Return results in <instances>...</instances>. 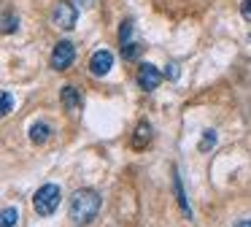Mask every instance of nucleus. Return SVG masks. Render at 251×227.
<instances>
[{"label":"nucleus","mask_w":251,"mask_h":227,"mask_svg":"<svg viewBox=\"0 0 251 227\" xmlns=\"http://www.w3.org/2000/svg\"><path fill=\"white\" fill-rule=\"evenodd\" d=\"M68 214H71L73 225L78 227L92 225L100 214V195L95 189H76L71 203H68Z\"/></svg>","instance_id":"f257e3e1"},{"label":"nucleus","mask_w":251,"mask_h":227,"mask_svg":"<svg viewBox=\"0 0 251 227\" xmlns=\"http://www.w3.org/2000/svg\"><path fill=\"white\" fill-rule=\"evenodd\" d=\"M60 187L57 184H44V187L38 189V192L33 195V208L38 216H51L57 208H60Z\"/></svg>","instance_id":"f03ea898"},{"label":"nucleus","mask_w":251,"mask_h":227,"mask_svg":"<svg viewBox=\"0 0 251 227\" xmlns=\"http://www.w3.org/2000/svg\"><path fill=\"white\" fill-rule=\"evenodd\" d=\"M76 19H78V8L71 3V0H60V3H54V8H51V25L54 27L71 32L73 27H76Z\"/></svg>","instance_id":"7ed1b4c3"},{"label":"nucleus","mask_w":251,"mask_h":227,"mask_svg":"<svg viewBox=\"0 0 251 227\" xmlns=\"http://www.w3.org/2000/svg\"><path fill=\"white\" fill-rule=\"evenodd\" d=\"M73 59H76V46H73L71 41H60L54 43V52H51V68L54 70H68L73 65Z\"/></svg>","instance_id":"20e7f679"},{"label":"nucleus","mask_w":251,"mask_h":227,"mask_svg":"<svg viewBox=\"0 0 251 227\" xmlns=\"http://www.w3.org/2000/svg\"><path fill=\"white\" fill-rule=\"evenodd\" d=\"M135 81H138V86H141L143 92H154V89L159 86V81H162V73L157 70V65H151V62H141Z\"/></svg>","instance_id":"39448f33"},{"label":"nucleus","mask_w":251,"mask_h":227,"mask_svg":"<svg viewBox=\"0 0 251 227\" xmlns=\"http://www.w3.org/2000/svg\"><path fill=\"white\" fill-rule=\"evenodd\" d=\"M111 68H114V54H111L108 49H98V52L92 54V59H89V70H92V76L103 79V76H108Z\"/></svg>","instance_id":"423d86ee"},{"label":"nucleus","mask_w":251,"mask_h":227,"mask_svg":"<svg viewBox=\"0 0 251 227\" xmlns=\"http://www.w3.org/2000/svg\"><path fill=\"white\" fill-rule=\"evenodd\" d=\"M151 138H154V127L149 122H138V127H135V133H132V149H146L149 143H151Z\"/></svg>","instance_id":"0eeeda50"},{"label":"nucleus","mask_w":251,"mask_h":227,"mask_svg":"<svg viewBox=\"0 0 251 227\" xmlns=\"http://www.w3.org/2000/svg\"><path fill=\"white\" fill-rule=\"evenodd\" d=\"M60 100H62V106H65V111H71V114L81 108V95H78V89L71 84L60 89Z\"/></svg>","instance_id":"6e6552de"},{"label":"nucleus","mask_w":251,"mask_h":227,"mask_svg":"<svg viewBox=\"0 0 251 227\" xmlns=\"http://www.w3.org/2000/svg\"><path fill=\"white\" fill-rule=\"evenodd\" d=\"M49 135H51V127L46 122H33L30 124V141H33L35 146H44L46 141H49Z\"/></svg>","instance_id":"1a4fd4ad"},{"label":"nucleus","mask_w":251,"mask_h":227,"mask_svg":"<svg viewBox=\"0 0 251 227\" xmlns=\"http://www.w3.org/2000/svg\"><path fill=\"white\" fill-rule=\"evenodd\" d=\"M173 189H176V200H178V205H181V211H184V216H186V219H192V208H189V203H186V198H184L181 176H178V170H176V168H173Z\"/></svg>","instance_id":"9d476101"},{"label":"nucleus","mask_w":251,"mask_h":227,"mask_svg":"<svg viewBox=\"0 0 251 227\" xmlns=\"http://www.w3.org/2000/svg\"><path fill=\"white\" fill-rule=\"evenodd\" d=\"M132 32H135V25H132L130 19H127V22H122V27H119V43H122V46L132 43Z\"/></svg>","instance_id":"9b49d317"},{"label":"nucleus","mask_w":251,"mask_h":227,"mask_svg":"<svg viewBox=\"0 0 251 227\" xmlns=\"http://www.w3.org/2000/svg\"><path fill=\"white\" fill-rule=\"evenodd\" d=\"M141 52H143V46H141V43H135V41H132V43H127V46H122V57H125L127 62L138 59V57H141Z\"/></svg>","instance_id":"f8f14e48"},{"label":"nucleus","mask_w":251,"mask_h":227,"mask_svg":"<svg viewBox=\"0 0 251 227\" xmlns=\"http://www.w3.org/2000/svg\"><path fill=\"white\" fill-rule=\"evenodd\" d=\"M17 222H19V211L14 205H6L3 208V227H14Z\"/></svg>","instance_id":"ddd939ff"},{"label":"nucleus","mask_w":251,"mask_h":227,"mask_svg":"<svg viewBox=\"0 0 251 227\" xmlns=\"http://www.w3.org/2000/svg\"><path fill=\"white\" fill-rule=\"evenodd\" d=\"M17 27H19V16H14L11 11H6V16H3V32H6V35H11Z\"/></svg>","instance_id":"4468645a"},{"label":"nucleus","mask_w":251,"mask_h":227,"mask_svg":"<svg viewBox=\"0 0 251 227\" xmlns=\"http://www.w3.org/2000/svg\"><path fill=\"white\" fill-rule=\"evenodd\" d=\"M213 146H216V130H205L200 141V151H211Z\"/></svg>","instance_id":"2eb2a0df"},{"label":"nucleus","mask_w":251,"mask_h":227,"mask_svg":"<svg viewBox=\"0 0 251 227\" xmlns=\"http://www.w3.org/2000/svg\"><path fill=\"white\" fill-rule=\"evenodd\" d=\"M0 103H3V116H8V114H11V108H14V97H11V92L8 89H3V95H0Z\"/></svg>","instance_id":"dca6fc26"},{"label":"nucleus","mask_w":251,"mask_h":227,"mask_svg":"<svg viewBox=\"0 0 251 227\" xmlns=\"http://www.w3.org/2000/svg\"><path fill=\"white\" fill-rule=\"evenodd\" d=\"M240 16H243L246 22H251V0H243V3H240Z\"/></svg>","instance_id":"f3484780"},{"label":"nucleus","mask_w":251,"mask_h":227,"mask_svg":"<svg viewBox=\"0 0 251 227\" xmlns=\"http://www.w3.org/2000/svg\"><path fill=\"white\" fill-rule=\"evenodd\" d=\"M165 76H168L170 81H176V79H178V65H176V62H170L168 68H165Z\"/></svg>","instance_id":"a211bd4d"},{"label":"nucleus","mask_w":251,"mask_h":227,"mask_svg":"<svg viewBox=\"0 0 251 227\" xmlns=\"http://www.w3.org/2000/svg\"><path fill=\"white\" fill-rule=\"evenodd\" d=\"M71 3H78V5H81V8H89V5L95 3V0H71Z\"/></svg>","instance_id":"6ab92c4d"},{"label":"nucleus","mask_w":251,"mask_h":227,"mask_svg":"<svg viewBox=\"0 0 251 227\" xmlns=\"http://www.w3.org/2000/svg\"><path fill=\"white\" fill-rule=\"evenodd\" d=\"M235 227H251V219H240V222H238V225H235Z\"/></svg>","instance_id":"aec40b11"}]
</instances>
